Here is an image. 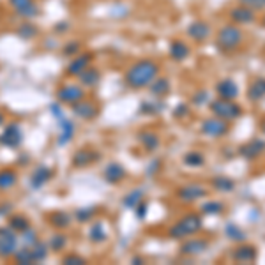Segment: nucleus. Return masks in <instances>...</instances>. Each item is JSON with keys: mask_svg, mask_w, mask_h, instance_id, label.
<instances>
[{"mask_svg": "<svg viewBox=\"0 0 265 265\" xmlns=\"http://www.w3.org/2000/svg\"><path fill=\"white\" fill-rule=\"evenodd\" d=\"M168 51H170V57H172L175 62H184V60L189 57V53H191L189 46L180 39L172 41V43H170V48H168Z\"/></svg>", "mask_w": 265, "mask_h": 265, "instance_id": "obj_24", "label": "nucleus"}, {"mask_svg": "<svg viewBox=\"0 0 265 265\" xmlns=\"http://www.w3.org/2000/svg\"><path fill=\"white\" fill-rule=\"evenodd\" d=\"M9 5L14 9V12L25 20H32L39 14V5L34 0H9Z\"/></svg>", "mask_w": 265, "mask_h": 265, "instance_id": "obj_12", "label": "nucleus"}, {"mask_svg": "<svg viewBox=\"0 0 265 265\" xmlns=\"http://www.w3.org/2000/svg\"><path fill=\"white\" fill-rule=\"evenodd\" d=\"M71 214H67V212L64 211H59V212H53V214L50 216V225L55 226L57 230H66V228H69L71 226Z\"/></svg>", "mask_w": 265, "mask_h": 265, "instance_id": "obj_33", "label": "nucleus"}, {"mask_svg": "<svg viewBox=\"0 0 265 265\" xmlns=\"http://www.w3.org/2000/svg\"><path fill=\"white\" fill-rule=\"evenodd\" d=\"M225 235L230 239L232 242H239V244H241V242H246V239H248L246 232L234 221H228L225 225Z\"/></svg>", "mask_w": 265, "mask_h": 265, "instance_id": "obj_29", "label": "nucleus"}, {"mask_svg": "<svg viewBox=\"0 0 265 265\" xmlns=\"http://www.w3.org/2000/svg\"><path fill=\"white\" fill-rule=\"evenodd\" d=\"M209 110L212 112L214 117H219L226 122H234L237 121L242 115V108L241 105H237L235 101H228V99H214V101H209Z\"/></svg>", "mask_w": 265, "mask_h": 265, "instance_id": "obj_4", "label": "nucleus"}, {"mask_svg": "<svg viewBox=\"0 0 265 265\" xmlns=\"http://www.w3.org/2000/svg\"><path fill=\"white\" fill-rule=\"evenodd\" d=\"M18 35L20 37H23V39H32V37H35L37 35V27H35L34 23H23L20 28H18Z\"/></svg>", "mask_w": 265, "mask_h": 265, "instance_id": "obj_42", "label": "nucleus"}, {"mask_svg": "<svg viewBox=\"0 0 265 265\" xmlns=\"http://www.w3.org/2000/svg\"><path fill=\"white\" fill-rule=\"evenodd\" d=\"M85 98V90L82 85H76V83H66L57 90V99L64 105L73 106L74 103L82 101Z\"/></svg>", "mask_w": 265, "mask_h": 265, "instance_id": "obj_8", "label": "nucleus"}, {"mask_svg": "<svg viewBox=\"0 0 265 265\" xmlns=\"http://www.w3.org/2000/svg\"><path fill=\"white\" fill-rule=\"evenodd\" d=\"M51 177H53V170H51L50 166H46V164H43V166H37L34 170V173H32V177H30L32 187L39 189V187H43L44 184L51 179Z\"/></svg>", "mask_w": 265, "mask_h": 265, "instance_id": "obj_23", "label": "nucleus"}, {"mask_svg": "<svg viewBox=\"0 0 265 265\" xmlns=\"http://www.w3.org/2000/svg\"><path fill=\"white\" fill-rule=\"evenodd\" d=\"M134 211H136V218L138 219H145V218H147V212H148V205L143 202V200H141V202L134 207Z\"/></svg>", "mask_w": 265, "mask_h": 265, "instance_id": "obj_48", "label": "nucleus"}, {"mask_svg": "<svg viewBox=\"0 0 265 265\" xmlns=\"http://www.w3.org/2000/svg\"><path fill=\"white\" fill-rule=\"evenodd\" d=\"M51 110H53V113L59 117V128H60V134H59V140H57V143L59 145H66L69 143L71 140H73V134H74V124L69 121V119L64 117V113L59 110V106H51Z\"/></svg>", "mask_w": 265, "mask_h": 265, "instance_id": "obj_11", "label": "nucleus"}, {"mask_svg": "<svg viewBox=\"0 0 265 265\" xmlns=\"http://www.w3.org/2000/svg\"><path fill=\"white\" fill-rule=\"evenodd\" d=\"M182 163L187 168H202L205 164V156L202 152H198V150H189L187 154H184Z\"/></svg>", "mask_w": 265, "mask_h": 265, "instance_id": "obj_34", "label": "nucleus"}, {"mask_svg": "<svg viewBox=\"0 0 265 265\" xmlns=\"http://www.w3.org/2000/svg\"><path fill=\"white\" fill-rule=\"evenodd\" d=\"M239 4L246 5V7L253 9L255 12L265 11V0H239Z\"/></svg>", "mask_w": 265, "mask_h": 265, "instance_id": "obj_43", "label": "nucleus"}, {"mask_svg": "<svg viewBox=\"0 0 265 265\" xmlns=\"http://www.w3.org/2000/svg\"><path fill=\"white\" fill-rule=\"evenodd\" d=\"M262 21H264V27H265V16H264V20H262Z\"/></svg>", "mask_w": 265, "mask_h": 265, "instance_id": "obj_53", "label": "nucleus"}, {"mask_svg": "<svg viewBox=\"0 0 265 265\" xmlns=\"http://www.w3.org/2000/svg\"><path fill=\"white\" fill-rule=\"evenodd\" d=\"M21 143H23V131H21L20 124L12 122L0 134V145H4L7 148H18Z\"/></svg>", "mask_w": 265, "mask_h": 265, "instance_id": "obj_10", "label": "nucleus"}, {"mask_svg": "<svg viewBox=\"0 0 265 265\" xmlns=\"http://www.w3.org/2000/svg\"><path fill=\"white\" fill-rule=\"evenodd\" d=\"M257 258H258L257 248L251 244H244V242H241V246H237L234 253H232V260L235 264H253Z\"/></svg>", "mask_w": 265, "mask_h": 265, "instance_id": "obj_17", "label": "nucleus"}, {"mask_svg": "<svg viewBox=\"0 0 265 265\" xmlns=\"http://www.w3.org/2000/svg\"><path fill=\"white\" fill-rule=\"evenodd\" d=\"M209 250V241L207 239H189L187 237L186 241L180 244V253L186 255V257H198V255L205 253Z\"/></svg>", "mask_w": 265, "mask_h": 265, "instance_id": "obj_14", "label": "nucleus"}, {"mask_svg": "<svg viewBox=\"0 0 265 265\" xmlns=\"http://www.w3.org/2000/svg\"><path fill=\"white\" fill-rule=\"evenodd\" d=\"M28 226H30V223H28V219L25 218V216L14 214L9 218V228H12L16 234H21L23 230H27Z\"/></svg>", "mask_w": 265, "mask_h": 265, "instance_id": "obj_37", "label": "nucleus"}, {"mask_svg": "<svg viewBox=\"0 0 265 265\" xmlns=\"http://www.w3.org/2000/svg\"><path fill=\"white\" fill-rule=\"evenodd\" d=\"M186 34H187V37H191L193 41L203 43V41H207L209 37H211L212 28H211V25L207 23V21L196 20V21H193V23H189Z\"/></svg>", "mask_w": 265, "mask_h": 265, "instance_id": "obj_16", "label": "nucleus"}, {"mask_svg": "<svg viewBox=\"0 0 265 265\" xmlns=\"http://www.w3.org/2000/svg\"><path fill=\"white\" fill-rule=\"evenodd\" d=\"M216 94L218 98L221 99H228V101H235V99L241 96V90H239V85L235 80L232 78H223L216 83Z\"/></svg>", "mask_w": 265, "mask_h": 265, "instance_id": "obj_13", "label": "nucleus"}, {"mask_svg": "<svg viewBox=\"0 0 265 265\" xmlns=\"http://www.w3.org/2000/svg\"><path fill=\"white\" fill-rule=\"evenodd\" d=\"M246 94L251 103H260L262 99H265V78H255Z\"/></svg>", "mask_w": 265, "mask_h": 265, "instance_id": "obj_26", "label": "nucleus"}, {"mask_svg": "<svg viewBox=\"0 0 265 265\" xmlns=\"http://www.w3.org/2000/svg\"><path fill=\"white\" fill-rule=\"evenodd\" d=\"M67 246V237L64 234H55L53 237L50 239V242H48V248H50L51 251H60L64 250Z\"/></svg>", "mask_w": 265, "mask_h": 265, "instance_id": "obj_41", "label": "nucleus"}, {"mask_svg": "<svg viewBox=\"0 0 265 265\" xmlns=\"http://www.w3.org/2000/svg\"><path fill=\"white\" fill-rule=\"evenodd\" d=\"M89 241L92 242V244H103V242L108 239V234H106V228L105 225H103L101 221H96L92 226H90L89 230Z\"/></svg>", "mask_w": 265, "mask_h": 265, "instance_id": "obj_30", "label": "nucleus"}, {"mask_svg": "<svg viewBox=\"0 0 265 265\" xmlns=\"http://www.w3.org/2000/svg\"><path fill=\"white\" fill-rule=\"evenodd\" d=\"M242 39H244L242 28L239 25L228 23V25H223L218 30V34H216V46L223 53H228V51L237 50L241 46Z\"/></svg>", "mask_w": 265, "mask_h": 265, "instance_id": "obj_3", "label": "nucleus"}, {"mask_svg": "<svg viewBox=\"0 0 265 265\" xmlns=\"http://www.w3.org/2000/svg\"><path fill=\"white\" fill-rule=\"evenodd\" d=\"M143 196H145L143 189H141V187H136V189H132L131 193H128V195L124 196L122 207H124V209H134V207L143 200Z\"/></svg>", "mask_w": 265, "mask_h": 265, "instance_id": "obj_35", "label": "nucleus"}, {"mask_svg": "<svg viewBox=\"0 0 265 265\" xmlns=\"http://www.w3.org/2000/svg\"><path fill=\"white\" fill-rule=\"evenodd\" d=\"M90 62H92V53L76 55V57L69 62V66H67V69H66L67 74H71V76H80V74L90 66Z\"/></svg>", "mask_w": 265, "mask_h": 265, "instance_id": "obj_20", "label": "nucleus"}, {"mask_svg": "<svg viewBox=\"0 0 265 265\" xmlns=\"http://www.w3.org/2000/svg\"><path fill=\"white\" fill-rule=\"evenodd\" d=\"M18 250L16 232L9 226L0 228V258H12Z\"/></svg>", "mask_w": 265, "mask_h": 265, "instance_id": "obj_6", "label": "nucleus"}, {"mask_svg": "<svg viewBox=\"0 0 265 265\" xmlns=\"http://www.w3.org/2000/svg\"><path fill=\"white\" fill-rule=\"evenodd\" d=\"M99 80H101V73H99V71L96 69V67H92V66H89L82 74H80V83H82V87H85V89L98 87Z\"/></svg>", "mask_w": 265, "mask_h": 265, "instance_id": "obj_28", "label": "nucleus"}, {"mask_svg": "<svg viewBox=\"0 0 265 265\" xmlns=\"http://www.w3.org/2000/svg\"><path fill=\"white\" fill-rule=\"evenodd\" d=\"M96 216V207H85V209H78V211L74 212V219L78 223H87Z\"/></svg>", "mask_w": 265, "mask_h": 265, "instance_id": "obj_40", "label": "nucleus"}, {"mask_svg": "<svg viewBox=\"0 0 265 265\" xmlns=\"http://www.w3.org/2000/svg\"><path fill=\"white\" fill-rule=\"evenodd\" d=\"M189 115V105H184V103H180V105H177L175 108H173V117L175 119H184Z\"/></svg>", "mask_w": 265, "mask_h": 265, "instance_id": "obj_46", "label": "nucleus"}, {"mask_svg": "<svg viewBox=\"0 0 265 265\" xmlns=\"http://www.w3.org/2000/svg\"><path fill=\"white\" fill-rule=\"evenodd\" d=\"M99 154L94 152V150H90V148H78L76 152H74L73 156V166L74 168H85V166H90V164L94 163V161L99 159Z\"/></svg>", "mask_w": 265, "mask_h": 265, "instance_id": "obj_19", "label": "nucleus"}, {"mask_svg": "<svg viewBox=\"0 0 265 265\" xmlns=\"http://www.w3.org/2000/svg\"><path fill=\"white\" fill-rule=\"evenodd\" d=\"M200 212L205 216H219L225 212V203L219 200H207L200 205Z\"/></svg>", "mask_w": 265, "mask_h": 265, "instance_id": "obj_31", "label": "nucleus"}, {"mask_svg": "<svg viewBox=\"0 0 265 265\" xmlns=\"http://www.w3.org/2000/svg\"><path fill=\"white\" fill-rule=\"evenodd\" d=\"M30 250H32V255H34V260H35V264L37 262H44L48 258V244H44V242H41V241H37L34 246H30Z\"/></svg>", "mask_w": 265, "mask_h": 265, "instance_id": "obj_39", "label": "nucleus"}, {"mask_svg": "<svg viewBox=\"0 0 265 265\" xmlns=\"http://www.w3.org/2000/svg\"><path fill=\"white\" fill-rule=\"evenodd\" d=\"M159 76V66L154 60H140L134 62L124 74V82L131 89H147Z\"/></svg>", "mask_w": 265, "mask_h": 265, "instance_id": "obj_1", "label": "nucleus"}, {"mask_svg": "<svg viewBox=\"0 0 265 265\" xmlns=\"http://www.w3.org/2000/svg\"><path fill=\"white\" fill-rule=\"evenodd\" d=\"M148 89H150V94H152L154 98L161 99V98H166L168 94H170L172 85H170V80L168 78H164V76H157V78L148 85Z\"/></svg>", "mask_w": 265, "mask_h": 265, "instance_id": "obj_25", "label": "nucleus"}, {"mask_svg": "<svg viewBox=\"0 0 265 265\" xmlns=\"http://www.w3.org/2000/svg\"><path fill=\"white\" fill-rule=\"evenodd\" d=\"M211 186H212V189H216L218 193H225V195H228V193L235 191L237 184H235V180L232 179V177L218 175V177H212Z\"/></svg>", "mask_w": 265, "mask_h": 265, "instance_id": "obj_27", "label": "nucleus"}, {"mask_svg": "<svg viewBox=\"0 0 265 265\" xmlns=\"http://www.w3.org/2000/svg\"><path fill=\"white\" fill-rule=\"evenodd\" d=\"M103 175H105V180L110 184H119L122 182V180L126 179V168L122 166L121 163H108L105 168V172H103Z\"/></svg>", "mask_w": 265, "mask_h": 265, "instance_id": "obj_22", "label": "nucleus"}, {"mask_svg": "<svg viewBox=\"0 0 265 265\" xmlns=\"http://www.w3.org/2000/svg\"><path fill=\"white\" fill-rule=\"evenodd\" d=\"M207 195H209V189L202 184H186V186H180L175 191V196L184 203L198 202V200L205 198Z\"/></svg>", "mask_w": 265, "mask_h": 265, "instance_id": "obj_7", "label": "nucleus"}, {"mask_svg": "<svg viewBox=\"0 0 265 265\" xmlns=\"http://www.w3.org/2000/svg\"><path fill=\"white\" fill-rule=\"evenodd\" d=\"M138 141L147 152H156L161 147V136L156 131H141L138 134Z\"/></svg>", "mask_w": 265, "mask_h": 265, "instance_id": "obj_21", "label": "nucleus"}, {"mask_svg": "<svg viewBox=\"0 0 265 265\" xmlns=\"http://www.w3.org/2000/svg\"><path fill=\"white\" fill-rule=\"evenodd\" d=\"M209 92L207 90H200V92H196L195 96H193V105H198V106H202V105H205V103H209Z\"/></svg>", "mask_w": 265, "mask_h": 265, "instance_id": "obj_45", "label": "nucleus"}, {"mask_svg": "<svg viewBox=\"0 0 265 265\" xmlns=\"http://www.w3.org/2000/svg\"><path fill=\"white\" fill-rule=\"evenodd\" d=\"M71 110H73L74 115H76L78 119H82V121H92V119L98 117V113H99L98 105L92 101H87L85 98H83L82 101L74 103Z\"/></svg>", "mask_w": 265, "mask_h": 265, "instance_id": "obj_15", "label": "nucleus"}, {"mask_svg": "<svg viewBox=\"0 0 265 265\" xmlns=\"http://www.w3.org/2000/svg\"><path fill=\"white\" fill-rule=\"evenodd\" d=\"M163 110H164V103H159V101H147L140 105V113H143V115H159Z\"/></svg>", "mask_w": 265, "mask_h": 265, "instance_id": "obj_38", "label": "nucleus"}, {"mask_svg": "<svg viewBox=\"0 0 265 265\" xmlns=\"http://www.w3.org/2000/svg\"><path fill=\"white\" fill-rule=\"evenodd\" d=\"M202 228H203L202 214H198V212H187L186 216H182V218L168 230V235L172 239H175V241H184V239L198 234Z\"/></svg>", "mask_w": 265, "mask_h": 265, "instance_id": "obj_2", "label": "nucleus"}, {"mask_svg": "<svg viewBox=\"0 0 265 265\" xmlns=\"http://www.w3.org/2000/svg\"><path fill=\"white\" fill-rule=\"evenodd\" d=\"M5 122V115H4V112H2V110H0V126L4 124Z\"/></svg>", "mask_w": 265, "mask_h": 265, "instance_id": "obj_50", "label": "nucleus"}, {"mask_svg": "<svg viewBox=\"0 0 265 265\" xmlns=\"http://www.w3.org/2000/svg\"><path fill=\"white\" fill-rule=\"evenodd\" d=\"M132 264H143V258H132Z\"/></svg>", "mask_w": 265, "mask_h": 265, "instance_id": "obj_52", "label": "nucleus"}, {"mask_svg": "<svg viewBox=\"0 0 265 265\" xmlns=\"http://www.w3.org/2000/svg\"><path fill=\"white\" fill-rule=\"evenodd\" d=\"M64 264H67V265H82V264H87V260L83 257H80V255H67L66 258H64Z\"/></svg>", "mask_w": 265, "mask_h": 265, "instance_id": "obj_47", "label": "nucleus"}, {"mask_svg": "<svg viewBox=\"0 0 265 265\" xmlns=\"http://www.w3.org/2000/svg\"><path fill=\"white\" fill-rule=\"evenodd\" d=\"M260 131L265 134V119H262V122H260Z\"/></svg>", "mask_w": 265, "mask_h": 265, "instance_id": "obj_51", "label": "nucleus"}, {"mask_svg": "<svg viewBox=\"0 0 265 265\" xmlns=\"http://www.w3.org/2000/svg\"><path fill=\"white\" fill-rule=\"evenodd\" d=\"M80 51V43H71L64 48V53L66 55H76Z\"/></svg>", "mask_w": 265, "mask_h": 265, "instance_id": "obj_49", "label": "nucleus"}, {"mask_svg": "<svg viewBox=\"0 0 265 265\" xmlns=\"http://www.w3.org/2000/svg\"><path fill=\"white\" fill-rule=\"evenodd\" d=\"M242 159L246 161H257L262 156H265V140L264 138H251L250 141H246L239 148Z\"/></svg>", "mask_w": 265, "mask_h": 265, "instance_id": "obj_9", "label": "nucleus"}, {"mask_svg": "<svg viewBox=\"0 0 265 265\" xmlns=\"http://www.w3.org/2000/svg\"><path fill=\"white\" fill-rule=\"evenodd\" d=\"M21 234H23V241H25V244H27V246H34L35 242L39 241V237H37V232L32 230L30 226H28L27 230L21 232Z\"/></svg>", "mask_w": 265, "mask_h": 265, "instance_id": "obj_44", "label": "nucleus"}, {"mask_svg": "<svg viewBox=\"0 0 265 265\" xmlns=\"http://www.w3.org/2000/svg\"><path fill=\"white\" fill-rule=\"evenodd\" d=\"M200 131L207 138H223L230 132V122L223 121L219 117H209L202 122Z\"/></svg>", "mask_w": 265, "mask_h": 265, "instance_id": "obj_5", "label": "nucleus"}, {"mask_svg": "<svg viewBox=\"0 0 265 265\" xmlns=\"http://www.w3.org/2000/svg\"><path fill=\"white\" fill-rule=\"evenodd\" d=\"M16 182H18V173H16L14 170H11V168L0 170V191L11 189Z\"/></svg>", "mask_w": 265, "mask_h": 265, "instance_id": "obj_32", "label": "nucleus"}, {"mask_svg": "<svg viewBox=\"0 0 265 265\" xmlns=\"http://www.w3.org/2000/svg\"><path fill=\"white\" fill-rule=\"evenodd\" d=\"M16 260V264L20 265H30V264H35L34 260V255H32V250L30 246H25V248H18L14 253V257H12Z\"/></svg>", "mask_w": 265, "mask_h": 265, "instance_id": "obj_36", "label": "nucleus"}, {"mask_svg": "<svg viewBox=\"0 0 265 265\" xmlns=\"http://www.w3.org/2000/svg\"><path fill=\"white\" fill-rule=\"evenodd\" d=\"M230 18H232V21L237 25H251L257 20V12H255L253 9L239 4V5H235V7H232Z\"/></svg>", "mask_w": 265, "mask_h": 265, "instance_id": "obj_18", "label": "nucleus"}]
</instances>
